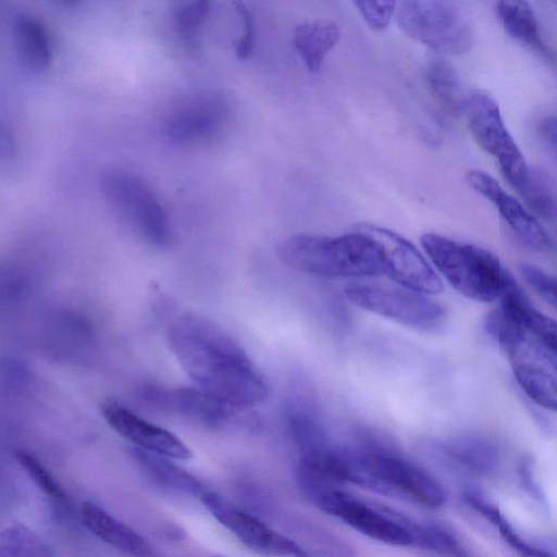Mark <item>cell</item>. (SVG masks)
I'll return each instance as SVG.
<instances>
[{
    "label": "cell",
    "instance_id": "6da1fadb",
    "mask_svg": "<svg viewBox=\"0 0 557 557\" xmlns=\"http://www.w3.org/2000/svg\"><path fill=\"white\" fill-rule=\"evenodd\" d=\"M169 347L198 387L238 408L263 403L269 386L239 344L213 321L185 314L168 331Z\"/></svg>",
    "mask_w": 557,
    "mask_h": 557
},
{
    "label": "cell",
    "instance_id": "7a4b0ae2",
    "mask_svg": "<svg viewBox=\"0 0 557 557\" xmlns=\"http://www.w3.org/2000/svg\"><path fill=\"white\" fill-rule=\"evenodd\" d=\"M278 257L297 271L325 278L385 274L377 245L360 231L332 237L295 235L280 245Z\"/></svg>",
    "mask_w": 557,
    "mask_h": 557
},
{
    "label": "cell",
    "instance_id": "3957f363",
    "mask_svg": "<svg viewBox=\"0 0 557 557\" xmlns=\"http://www.w3.org/2000/svg\"><path fill=\"white\" fill-rule=\"evenodd\" d=\"M421 245L445 280L469 299L493 301L512 277L499 260L483 248L433 233L424 234Z\"/></svg>",
    "mask_w": 557,
    "mask_h": 557
},
{
    "label": "cell",
    "instance_id": "277c9868",
    "mask_svg": "<svg viewBox=\"0 0 557 557\" xmlns=\"http://www.w3.org/2000/svg\"><path fill=\"white\" fill-rule=\"evenodd\" d=\"M399 28L432 50L460 54L470 50L472 34L458 0H397Z\"/></svg>",
    "mask_w": 557,
    "mask_h": 557
},
{
    "label": "cell",
    "instance_id": "5b68a950",
    "mask_svg": "<svg viewBox=\"0 0 557 557\" xmlns=\"http://www.w3.org/2000/svg\"><path fill=\"white\" fill-rule=\"evenodd\" d=\"M101 190L119 219L138 238L154 247L171 243L170 219L145 181L133 173L111 171L102 176Z\"/></svg>",
    "mask_w": 557,
    "mask_h": 557
},
{
    "label": "cell",
    "instance_id": "8992f818",
    "mask_svg": "<svg viewBox=\"0 0 557 557\" xmlns=\"http://www.w3.org/2000/svg\"><path fill=\"white\" fill-rule=\"evenodd\" d=\"M304 494L319 509L372 540L395 546L412 544L403 513L385 506L369 505L335 484H318L306 488Z\"/></svg>",
    "mask_w": 557,
    "mask_h": 557
},
{
    "label": "cell",
    "instance_id": "52a82bcc",
    "mask_svg": "<svg viewBox=\"0 0 557 557\" xmlns=\"http://www.w3.org/2000/svg\"><path fill=\"white\" fill-rule=\"evenodd\" d=\"M469 131L476 144L498 160L507 182L516 189L523 185L529 165L506 128L495 99L485 90L472 89L463 101Z\"/></svg>",
    "mask_w": 557,
    "mask_h": 557
},
{
    "label": "cell",
    "instance_id": "ba28073f",
    "mask_svg": "<svg viewBox=\"0 0 557 557\" xmlns=\"http://www.w3.org/2000/svg\"><path fill=\"white\" fill-rule=\"evenodd\" d=\"M361 447L366 451L376 493L408 498L428 508L444 505L445 491L428 471L376 442Z\"/></svg>",
    "mask_w": 557,
    "mask_h": 557
},
{
    "label": "cell",
    "instance_id": "9c48e42d",
    "mask_svg": "<svg viewBox=\"0 0 557 557\" xmlns=\"http://www.w3.org/2000/svg\"><path fill=\"white\" fill-rule=\"evenodd\" d=\"M345 294L356 306L417 331L438 332L447 320L440 305L408 288L350 284Z\"/></svg>",
    "mask_w": 557,
    "mask_h": 557
},
{
    "label": "cell",
    "instance_id": "30bf717a",
    "mask_svg": "<svg viewBox=\"0 0 557 557\" xmlns=\"http://www.w3.org/2000/svg\"><path fill=\"white\" fill-rule=\"evenodd\" d=\"M200 500L225 529L253 552L268 556L307 554L292 539L270 528L258 517L235 506L223 496L206 491Z\"/></svg>",
    "mask_w": 557,
    "mask_h": 557
},
{
    "label": "cell",
    "instance_id": "8fae6325",
    "mask_svg": "<svg viewBox=\"0 0 557 557\" xmlns=\"http://www.w3.org/2000/svg\"><path fill=\"white\" fill-rule=\"evenodd\" d=\"M512 372L524 393L537 405L556 410V351L525 333L506 349Z\"/></svg>",
    "mask_w": 557,
    "mask_h": 557
},
{
    "label": "cell",
    "instance_id": "7c38bea8",
    "mask_svg": "<svg viewBox=\"0 0 557 557\" xmlns=\"http://www.w3.org/2000/svg\"><path fill=\"white\" fill-rule=\"evenodd\" d=\"M227 116V104L220 96L200 92L172 104L162 119L161 128L173 143L198 144L219 134Z\"/></svg>",
    "mask_w": 557,
    "mask_h": 557
},
{
    "label": "cell",
    "instance_id": "4fadbf2b",
    "mask_svg": "<svg viewBox=\"0 0 557 557\" xmlns=\"http://www.w3.org/2000/svg\"><path fill=\"white\" fill-rule=\"evenodd\" d=\"M358 231L367 234L377 245L385 274L405 288L421 294H437L443 289L442 280L428 264L416 247L400 235L375 225L363 224Z\"/></svg>",
    "mask_w": 557,
    "mask_h": 557
},
{
    "label": "cell",
    "instance_id": "5bb4252c",
    "mask_svg": "<svg viewBox=\"0 0 557 557\" xmlns=\"http://www.w3.org/2000/svg\"><path fill=\"white\" fill-rule=\"evenodd\" d=\"M140 394L149 405L178 414L211 430L227 428L237 418L236 409L238 407L200 387L147 386L141 389Z\"/></svg>",
    "mask_w": 557,
    "mask_h": 557
},
{
    "label": "cell",
    "instance_id": "9a60e30c",
    "mask_svg": "<svg viewBox=\"0 0 557 557\" xmlns=\"http://www.w3.org/2000/svg\"><path fill=\"white\" fill-rule=\"evenodd\" d=\"M100 410L107 423L136 447L173 459L191 458V450L175 434L143 419L121 404L107 400Z\"/></svg>",
    "mask_w": 557,
    "mask_h": 557
},
{
    "label": "cell",
    "instance_id": "2e32d148",
    "mask_svg": "<svg viewBox=\"0 0 557 557\" xmlns=\"http://www.w3.org/2000/svg\"><path fill=\"white\" fill-rule=\"evenodd\" d=\"M467 181L475 191L497 208L523 245L537 252H547L553 248L549 235L535 216L508 195L492 176L481 171H470Z\"/></svg>",
    "mask_w": 557,
    "mask_h": 557
},
{
    "label": "cell",
    "instance_id": "e0dca14e",
    "mask_svg": "<svg viewBox=\"0 0 557 557\" xmlns=\"http://www.w3.org/2000/svg\"><path fill=\"white\" fill-rule=\"evenodd\" d=\"M129 453L143 476L163 492L199 498L206 492L196 476L170 461L169 457L138 447L132 448Z\"/></svg>",
    "mask_w": 557,
    "mask_h": 557
},
{
    "label": "cell",
    "instance_id": "ac0fdd59",
    "mask_svg": "<svg viewBox=\"0 0 557 557\" xmlns=\"http://www.w3.org/2000/svg\"><path fill=\"white\" fill-rule=\"evenodd\" d=\"M84 525L98 539L117 550L138 557L154 556L152 546L133 529L92 503H84L81 509Z\"/></svg>",
    "mask_w": 557,
    "mask_h": 557
},
{
    "label": "cell",
    "instance_id": "d6986e66",
    "mask_svg": "<svg viewBox=\"0 0 557 557\" xmlns=\"http://www.w3.org/2000/svg\"><path fill=\"white\" fill-rule=\"evenodd\" d=\"M499 298L500 309L498 311L503 317L520 325L548 348L556 351L555 321L540 312L531 304L512 277Z\"/></svg>",
    "mask_w": 557,
    "mask_h": 557
},
{
    "label": "cell",
    "instance_id": "ffe728a7",
    "mask_svg": "<svg viewBox=\"0 0 557 557\" xmlns=\"http://www.w3.org/2000/svg\"><path fill=\"white\" fill-rule=\"evenodd\" d=\"M444 454L463 469L478 474L493 473L499 463L498 446L491 438L476 434H460L442 444Z\"/></svg>",
    "mask_w": 557,
    "mask_h": 557
},
{
    "label": "cell",
    "instance_id": "44dd1931",
    "mask_svg": "<svg viewBox=\"0 0 557 557\" xmlns=\"http://www.w3.org/2000/svg\"><path fill=\"white\" fill-rule=\"evenodd\" d=\"M17 54L33 72L42 73L52 62V44L46 26L32 15H21L13 27Z\"/></svg>",
    "mask_w": 557,
    "mask_h": 557
},
{
    "label": "cell",
    "instance_id": "7402d4cb",
    "mask_svg": "<svg viewBox=\"0 0 557 557\" xmlns=\"http://www.w3.org/2000/svg\"><path fill=\"white\" fill-rule=\"evenodd\" d=\"M339 36L337 24L329 20L304 22L296 26L294 45L309 72L320 71L325 55L335 47Z\"/></svg>",
    "mask_w": 557,
    "mask_h": 557
},
{
    "label": "cell",
    "instance_id": "603a6c76",
    "mask_svg": "<svg viewBox=\"0 0 557 557\" xmlns=\"http://www.w3.org/2000/svg\"><path fill=\"white\" fill-rule=\"evenodd\" d=\"M498 17L507 34L550 60L552 52L543 41L536 16L528 0H498Z\"/></svg>",
    "mask_w": 557,
    "mask_h": 557
},
{
    "label": "cell",
    "instance_id": "cb8c5ba5",
    "mask_svg": "<svg viewBox=\"0 0 557 557\" xmlns=\"http://www.w3.org/2000/svg\"><path fill=\"white\" fill-rule=\"evenodd\" d=\"M426 84L437 101L450 113L462 111V96L459 76L455 67L446 60L433 59L425 70Z\"/></svg>",
    "mask_w": 557,
    "mask_h": 557
},
{
    "label": "cell",
    "instance_id": "d4e9b609",
    "mask_svg": "<svg viewBox=\"0 0 557 557\" xmlns=\"http://www.w3.org/2000/svg\"><path fill=\"white\" fill-rule=\"evenodd\" d=\"M463 498L468 505L474 508L491 523L497 527L502 537L517 552L525 556H547L548 552L542 548L530 545L520 534L515 530L511 523L503 516L498 507L483 497L474 490H468L463 494Z\"/></svg>",
    "mask_w": 557,
    "mask_h": 557
},
{
    "label": "cell",
    "instance_id": "484cf974",
    "mask_svg": "<svg viewBox=\"0 0 557 557\" xmlns=\"http://www.w3.org/2000/svg\"><path fill=\"white\" fill-rule=\"evenodd\" d=\"M211 0H194L180 5L174 14L176 33L184 48L195 57L200 53L199 37L209 15Z\"/></svg>",
    "mask_w": 557,
    "mask_h": 557
},
{
    "label": "cell",
    "instance_id": "4316f807",
    "mask_svg": "<svg viewBox=\"0 0 557 557\" xmlns=\"http://www.w3.org/2000/svg\"><path fill=\"white\" fill-rule=\"evenodd\" d=\"M404 524L411 535V545L443 555H463L456 536L445 528L432 523H420L406 516Z\"/></svg>",
    "mask_w": 557,
    "mask_h": 557
},
{
    "label": "cell",
    "instance_id": "83f0119b",
    "mask_svg": "<svg viewBox=\"0 0 557 557\" xmlns=\"http://www.w3.org/2000/svg\"><path fill=\"white\" fill-rule=\"evenodd\" d=\"M528 207L544 219L556 215V200L552 181L541 169L530 168L527 181L518 191Z\"/></svg>",
    "mask_w": 557,
    "mask_h": 557
},
{
    "label": "cell",
    "instance_id": "f1b7e54d",
    "mask_svg": "<svg viewBox=\"0 0 557 557\" xmlns=\"http://www.w3.org/2000/svg\"><path fill=\"white\" fill-rule=\"evenodd\" d=\"M16 459L36 485L48 496L65 500V494L49 470L30 453L17 450Z\"/></svg>",
    "mask_w": 557,
    "mask_h": 557
},
{
    "label": "cell",
    "instance_id": "f546056e",
    "mask_svg": "<svg viewBox=\"0 0 557 557\" xmlns=\"http://www.w3.org/2000/svg\"><path fill=\"white\" fill-rule=\"evenodd\" d=\"M363 21L374 30H384L395 13L397 0H352Z\"/></svg>",
    "mask_w": 557,
    "mask_h": 557
},
{
    "label": "cell",
    "instance_id": "4dcf8cb0",
    "mask_svg": "<svg viewBox=\"0 0 557 557\" xmlns=\"http://www.w3.org/2000/svg\"><path fill=\"white\" fill-rule=\"evenodd\" d=\"M519 270L527 283L552 307L556 305V281L542 269L522 262Z\"/></svg>",
    "mask_w": 557,
    "mask_h": 557
},
{
    "label": "cell",
    "instance_id": "1f68e13d",
    "mask_svg": "<svg viewBox=\"0 0 557 557\" xmlns=\"http://www.w3.org/2000/svg\"><path fill=\"white\" fill-rule=\"evenodd\" d=\"M232 4L243 22V36L235 42V52L238 60L245 61L255 47V20L243 0H233Z\"/></svg>",
    "mask_w": 557,
    "mask_h": 557
},
{
    "label": "cell",
    "instance_id": "d6a6232c",
    "mask_svg": "<svg viewBox=\"0 0 557 557\" xmlns=\"http://www.w3.org/2000/svg\"><path fill=\"white\" fill-rule=\"evenodd\" d=\"M539 133L546 145L555 151L556 148V120L554 116L544 117L539 125Z\"/></svg>",
    "mask_w": 557,
    "mask_h": 557
},
{
    "label": "cell",
    "instance_id": "836d02e7",
    "mask_svg": "<svg viewBox=\"0 0 557 557\" xmlns=\"http://www.w3.org/2000/svg\"><path fill=\"white\" fill-rule=\"evenodd\" d=\"M519 472H520V478L524 482V485L529 490V492L533 496L540 498L541 497L540 487H537L535 481L531 478L530 465L528 462L522 463L519 469Z\"/></svg>",
    "mask_w": 557,
    "mask_h": 557
},
{
    "label": "cell",
    "instance_id": "e575fe53",
    "mask_svg": "<svg viewBox=\"0 0 557 557\" xmlns=\"http://www.w3.org/2000/svg\"><path fill=\"white\" fill-rule=\"evenodd\" d=\"M57 2L61 3L62 5H75L78 3L79 0H55Z\"/></svg>",
    "mask_w": 557,
    "mask_h": 557
}]
</instances>
